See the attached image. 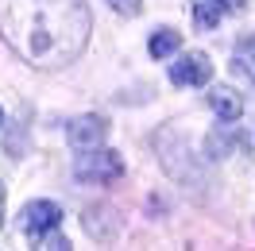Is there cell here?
I'll return each mask as SVG.
<instances>
[{
	"label": "cell",
	"mask_w": 255,
	"mask_h": 251,
	"mask_svg": "<svg viewBox=\"0 0 255 251\" xmlns=\"http://www.w3.org/2000/svg\"><path fill=\"white\" fill-rule=\"evenodd\" d=\"M0 35L23 62L58 70L85 47L89 8L81 0H0Z\"/></svg>",
	"instance_id": "6da1fadb"
},
{
	"label": "cell",
	"mask_w": 255,
	"mask_h": 251,
	"mask_svg": "<svg viewBox=\"0 0 255 251\" xmlns=\"http://www.w3.org/2000/svg\"><path fill=\"white\" fill-rule=\"evenodd\" d=\"M74 174H78L81 182H112V178H120L124 174V162L116 151H81L78 162H74Z\"/></svg>",
	"instance_id": "7a4b0ae2"
},
{
	"label": "cell",
	"mask_w": 255,
	"mask_h": 251,
	"mask_svg": "<svg viewBox=\"0 0 255 251\" xmlns=\"http://www.w3.org/2000/svg\"><path fill=\"white\" fill-rule=\"evenodd\" d=\"M105 135H109L105 116H78L74 124L66 127V139H70V147H74V151H93V147H101V143H105Z\"/></svg>",
	"instance_id": "3957f363"
},
{
	"label": "cell",
	"mask_w": 255,
	"mask_h": 251,
	"mask_svg": "<svg viewBox=\"0 0 255 251\" xmlns=\"http://www.w3.org/2000/svg\"><path fill=\"white\" fill-rule=\"evenodd\" d=\"M19 224H23V232H27V236L47 232V228H58V224H62V205H54V201H27V205H23V213H19Z\"/></svg>",
	"instance_id": "277c9868"
},
{
	"label": "cell",
	"mask_w": 255,
	"mask_h": 251,
	"mask_svg": "<svg viewBox=\"0 0 255 251\" xmlns=\"http://www.w3.org/2000/svg\"><path fill=\"white\" fill-rule=\"evenodd\" d=\"M209 78H213V62H209L205 54H197V50L170 66V81L174 85H205Z\"/></svg>",
	"instance_id": "5b68a950"
},
{
	"label": "cell",
	"mask_w": 255,
	"mask_h": 251,
	"mask_svg": "<svg viewBox=\"0 0 255 251\" xmlns=\"http://www.w3.org/2000/svg\"><path fill=\"white\" fill-rule=\"evenodd\" d=\"M209 105H213V112H217L221 120H240V116H244V101H240V93L228 89V85L209 89Z\"/></svg>",
	"instance_id": "8992f818"
},
{
	"label": "cell",
	"mask_w": 255,
	"mask_h": 251,
	"mask_svg": "<svg viewBox=\"0 0 255 251\" xmlns=\"http://www.w3.org/2000/svg\"><path fill=\"white\" fill-rule=\"evenodd\" d=\"M182 47V35L170 31V27H159V31L151 35V43H147V50H151V58H170L174 50Z\"/></svg>",
	"instance_id": "52a82bcc"
},
{
	"label": "cell",
	"mask_w": 255,
	"mask_h": 251,
	"mask_svg": "<svg viewBox=\"0 0 255 251\" xmlns=\"http://www.w3.org/2000/svg\"><path fill=\"white\" fill-rule=\"evenodd\" d=\"M193 23L201 31H213L221 23V4L217 0H193Z\"/></svg>",
	"instance_id": "ba28073f"
},
{
	"label": "cell",
	"mask_w": 255,
	"mask_h": 251,
	"mask_svg": "<svg viewBox=\"0 0 255 251\" xmlns=\"http://www.w3.org/2000/svg\"><path fill=\"white\" fill-rule=\"evenodd\" d=\"M31 240V248H54V251H66L70 248V240H66L58 228H47V232H35V236H27Z\"/></svg>",
	"instance_id": "9c48e42d"
},
{
	"label": "cell",
	"mask_w": 255,
	"mask_h": 251,
	"mask_svg": "<svg viewBox=\"0 0 255 251\" xmlns=\"http://www.w3.org/2000/svg\"><path fill=\"white\" fill-rule=\"evenodd\" d=\"M232 74L255 81V58H252V54H236V58H232Z\"/></svg>",
	"instance_id": "30bf717a"
},
{
	"label": "cell",
	"mask_w": 255,
	"mask_h": 251,
	"mask_svg": "<svg viewBox=\"0 0 255 251\" xmlns=\"http://www.w3.org/2000/svg\"><path fill=\"white\" fill-rule=\"evenodd\" d=\"M109 4L120 16H139V8H143V0H109Z\"/></svg>",
	"instance_id": "8fae6325"
},
{
	"label": "cell",
	"mask_w": 255,
	"mask_h": 251,
	"mask_svg": "<svg viewBox=\"0 0 255 251\" xmlns=\"http://www.w3.org/2000/svg\"><path fill=\"white\" fill-rule=\"evenodd\" d=\"M217 4H221V12H244L248 0H217Z\"/></svg>",
	"instance_id": "7c38bea8"
},
{
	"label": "cell",
	"mask_w": 255,
	"mask_h": 251,
	"mask_svg": "<svg viewBox=\"0 0 255 251\" xmlns=\"http://www.w3.org/2000/svg\"><path fill=\"white\" fill-rule=\"evenodd\" d=\"M244 54H252V58H255V39H248V43H244Z\"/></svg>",
	"instance_id": "4fadbf2b"
},
{
	"label": "cell",
	"mask_w": 255,
	"mask_h": 251,
	"mask_svg": "<svg viewBox=\"0 0 255 251\" xmlns=\"http://www.w3.org/2000/svg\"><path fill=\"white\" fill-rule=\"evenodd\" d=\"M0 224H4V182H0Z\"/></svg>",
	"instance_id": "5bb4252c"
},
{
	"label": "cell",
	"mask_w": 255,
	"mask_h": 251,
	"mask_svg": "<svg viewBox=\"0 0 255 251\" xmlns=\"http://www.w3.org/2000/svg\"><path fill=\"white\" fill-rule=\"evenodd\" d=\"M0 127H4V112H0Z\"/></svg>",
	"instance_id": "9a60e30c"
}]
</instances>
